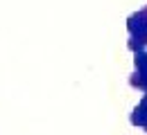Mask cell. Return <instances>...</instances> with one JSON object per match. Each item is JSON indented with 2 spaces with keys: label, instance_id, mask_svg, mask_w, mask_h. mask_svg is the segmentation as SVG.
<instances>
[{
  "label": "cell",
  "instance_id": "cell-1",
  "mask_svg": "<svg viewBox=\"0 0 147 135\" xmlns=\"http://www.w3.org/2000/svg\"><path fill=\"white\" fill-rule=\"evenodd\" d=\"M127 29H129V50L131 52L145 50L147 47V7L136 11L134 16H129Z\"/></svg>",
  "mask_w": 147,
  "mask_h": 135
},
{
  "label": "cell",
  "instance_id": "cell-2",
  "mask_svg": "<svg viewBox=\"0 0 147 135\" xmlns=\"http://www.w3.org/2000/svg\"><path fill=\"white\" fill-rule=\"evenodd\" d=\"M134 54H136V59H134L136 70H134V74H131V79H129V83H131L134 88L147 92V50L134 52Z\"/></svg>",
  "mask_w": 147,
  "mask_h": 135
},
{
  "label": "cell",
  "instance_id": "cell-3",
  "mask_svg": "<svg viewBox=\"0 0 147 135\" xmlns=\"http://www.w3.org/2000/svg\"><path fill=\"white\" fill-rule=\"evenodd\" d=\"M131 124L145 128V133H147V92H145V97L140 99V104L134 108V113H131Z\"/></svg>",
  "mask_w": 147,
  "mask_h": 135
}]
</instances>
